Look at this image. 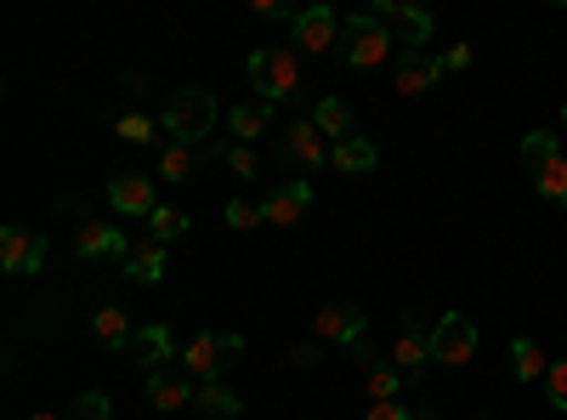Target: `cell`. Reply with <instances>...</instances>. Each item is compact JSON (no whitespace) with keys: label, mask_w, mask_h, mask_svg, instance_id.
<instances>
[{"label":"cell","mask_w":567,"mask_h":420,"mask_svg":"<svg viewBox=\"0 0 567 420\" xmlns=\"http://www.w3.org/2000/svg\"><path fill=\"white\" fill-rule=\"evenodd\" d=\"M312 125L329 136V143H347V136H352V109H347L341 98H323V103L312 109Z\"/></svg>","instance_id":"cell-21"},{"label":"cell","mask_w":567,"mask_h":420,"mask_svg":"<svg viewBox=\"0 0 567 420\" xmlns=\"http://www.w3.org/2000/svg\"><path fill=\"white\" fill-rule=\"evenodd\" d=\"M256 18H290L296 23V12L284 7V0H256Z\"/></svg>","instance_id":"cell-38"},{"label":"cell","mask_w":567,"mask_h":420,"mask_svg":"<svg viewBox=\"0 0 567 420\" xmlns=\"http://www.w3.org/2000/svg\"><path fill=\"white\" fill-rule=\"evenodd\" d=\"M545 398H550L556 414H567V358H556V363L545 369Z\"/></svg>","instance_id":"cell-31"},{"label":"cell","mask_w":567,"mask_h":420,"mask_svg":"<svg viewBox=\"0 0 567 420\" xmlns=\"http://www.w3.org/2000/svg\"><path fill=\"white\" fill-rule=\"evenodd\" d=\"M398 387H403V369H392V363H374L369 369V403H392Z\"/></svg>","instance_id":"cell-27"},{"label":"cell","mask_w":567,"mask_h":420,"mask_svg":"<svg viewBox=\"0 0 567 420\" xmlns=\"http://www.w3.org/2000/svg\"><path fill=\"white\" fill-rule=\"evenodd\" d=\"M363 420H414V414L392 398V403H369V409H363Z\"/></svg>","instance_id":"cell-35"},{"label":"cell","mask_w":567,"mask_h":420,"mask_svg":"<svg viewBox=\"0 0 567 420\" xmlns=\"http://www.w3.org/2000/svg\"><path fill=\"white\" fill-rule=\"evenodd\" d=\"M125 273L136 278V285H159V278H165V245H136L131 250V262H125Z\"/></svg>","instance_id":"cell-23"},{"label":"cell","mask_w":567,"mask_h":420,"mask_svg":"<svg viewBox=\"0 0 567 420\" xmlns=\"http://www.w3.org/2000/svg\"><path fill=\"white\" fill-rule=\"evenodd\" d=\"M159 176H165V182H187V176H194V148L171 143V148L159 154Z\"/></svg>","instance_id":"cell-28"},{"label":"cell","mask_w":567,"mask_h":420,"mask_svg":"<svg viewBox=\"0 0 567 420\" xmlns=\"http://www.w3.org/2000/svg\"><path fill=\"white\" fill-rule=\"evenodd\" d=\"M69 420H114V409H109V398L103 392H80V403H74V414Z\"/></svg>","instance_id":"cell-33"},{"label":"cell","mask_w":567,"mask_h":420,"mask_svg":"<svg viewBox=\"0 0 567 420\" xmlns=\"http://www.w3.org/2000/svg\"><path fill=\"white\" fill-rule=\"evenodd\" d=\"M363 330H369V318L358 313V307H323L318 318H312V341H341L347 352H358L363 358Z\"/></svg>","instance_id":"cell-7"},{"label":"cell","mask_w":567,"mask_h":420,"mask_svg":"<svg viewBox=\"0 0 567 420\" xmlns=\"http://www.w3.org/2000/svg\"><path fill=\"white\" fill-rule=\"evenodd\" d=\"M329 148H336V143H329V136H323L312 120L290 125V136H284V154H290V160H301L307 171H312V165H329Z\"/></svg>","instance_id":"cell-15"},{"label":"cell","mask_w":567,"mask_h":420,"mask_svg":"<svg viewBox=\"0 0 567 420\" xmlns=\"http://www.w3.org/2000/svg\"><path fill=\"white\" fill-rule=\"evenodd\" d=\"M159 125L171 131V143L199 148L205 136L216 131V98H210V91H199V85H182V91H171V103H165Z\"/></svg>","instance_id":"cell-1"},{"label":"cell","mask_w":567,"mask_h":420,"mask_svg":"<svg viewBox=\"0 0 567 420\" xmlns=\"http://www.w3.org/2000/svg\"><path fill=\"white\" fill-rule=\"evenodd\" d=\"M290 34H296V45H307V52H336L341 45V12L336 7H307V12H296Z\"/></svg>","instance_id":"cell-10"},{"label":"cell","mask_w":567,"mask_h":420,"mask_svg":"<svg viewBox=\"0 0 567 420\" xmlns=\"http://www.w3.org/2000/svg\"><path fill=\"white\" fill-rule=\"evenodd\" d=\"M392 363L403 369V381H414L425 363H432V330L414 318V313H403L398 318V336H392Z\"/></svg>","instance_id":"cell-6"},{"label":"cell","mask_w":567,"mask_h":420,"mask_svg":"<svg viewBox=\"0 0 567 420\" xmlns=\"http://www.w3.org/2000/svg\"><path fill=\"white\" fill-rule=\"evenodd\" d=\"M267 120H272V109H267V103H239V109L227 114L233 136H239L245 148H250V143H261V131H267Z\"/></svg>","instance_id":"cell-22"},{"label":"cell","mask_w":567,"mask_h":420,"mask_svg":"<svg viewBox=\"0 0 567 420\" xmlns=\"http://www.w3.org/2000/svg\"><path fill=\"white\" fill-rule=\"evenodd\" d=\"M148 227H154V245H171V239H182V233H187V216L171 211V205H159V211L148 216Z\"/></svg>","instance_id":"cell-29"},{"label":"cell","mask_w":567,"mask_h":420,"mask_svg":"<svg viewBox=\"0 0 567 420\" xmlns=\"http://www.w3.org/2000/svg\"><path fill=\"white\" fill-rule=\"evenodd\" d=\"M136 358H142V369H148V376H159V369L171 363V358H182L176 352V341H171V330H165V324H142V330H136Z\"/></svg>","instance_id":"cell-16"},{"label":"cell","mask_w":567,"mask_h":420,"mask_svg":"<svg viewBox=\"0 0 567 420\" xmlns=\"http://www.w3.org/2000/svg\"><path fill=\"white\" fill-rule=\"evenodd\" d=\"M40 267H45V239H40V233L0 227V273L23 278V273H40Z\"/></svg>","instance_id":"cell-8"},{"label":"cell","mask_w":567,"mask_h":420,"mask_svg":"<svg viewBox=\"0 0 567 420\" xmlns=\"http://www.w3.org/2000/svg\"><path fill=\"white\" fill-rule=\"evenodd\" d=\"M91 330H97V341H103L109 352H125V347L136 341V330H131V318H125L120 307H103L97 318H91Z\"/></svg>","instance_id":"cell-20"},{"label":"cell","mask_w":567,"mask_h":420,"mask_svg":"<svg viewBox=\"0 0 567 420\" xmlns=\"http://www.w3.org/2000/svg\"><path fill=\"white\" fill-rule=\"evenodd\" d=\"M74 250L85 262H131L136 245H125V227H109V222H80L74 227Z\"/></svg>","instance_id":"cell-9"},{"label":"cell","mask_w":567,"mask_h":420,"mask_svg":"<svg viewBox=\"0 0 567 420\" xmlns=\"http://www.w3.org/2000/svg\"><path fill=\"white\" fill-rule=\"evenodd\" d=\"M245 69H250V85L261 91L267 109L301 91V58H296V45H261V52H250Z\"/></svg>","instance_id":"cell-2"},{"label":"cell","mask_w":567,"mask_h":420,"mask_svg":"<svg viewBox=\"0 0 567 420\" xmlns=\"http://www.w3.org/2000/svg\"><path fill=\"white\" fill-rule=\"evenodd\" d=\"M471 358H477V324H471L465 313H443V318L432 324V363L460 369V363H471Z\"/></svg>","instance_id":"cell-4"},{"label":"cell","mask_w":567,"mask_h":420,"mask_svg":"<svg viewBox=\"0 0 567 420\" xmlns=\"http://www.w3.org/2000/svg\"><path fill=\"white\" fill-rule=\"evenodd\" d=\"M534 188H539V199L567 205V154H556V160L534 165Z\"/></svg>","instance_id":"cell-24"},{"label":"cell","mask_w":567,"mask_h":420,"mask_svg":"<svg viewBox=\"0 0 567 420\" xmlns=\"http://www.w3.org/2000/svg\"><path fill=\"white\" fill-rule=\"evenodd\" d=\"M29 420H63V414H52V409H34Z\"/></svg>","instance_id":"cell-40"},{"label":"cell","mask_w":567,"mask_h":420,"mask_svg":"<svg viewBox=\"0 0 567 420\" xmlns=\"http://www.w3.org/2000/svg\"><path fill=\"white\" fill-rule=\"evenodd\" d=\"M341 58L352 69H381L392 58V34L374 12H347L341 18Z\"/></svg>","instance_id":"cell-3"},{"label":"cell","mask_w":567,"mask_h":420,"mask_svg":"<svg viewBox=\"0 0 567 420\" xmlns=\"http://www.w3.org/2000/svg\"><path fill=\"white\" fill-rule=\"evenodd\" d=\"M194 409H205V414H221V420H233L245 403H239V392H227L221 381H199L194 387Z\"/></svg>","instance_id":"cell-25"},{"label":"cell","mask_w":567,"mask_h":420,"mask_svg":"<svg viewBox=\"0 0 567 420\" xmlns=\"http://www.w3.org/2000/svg\"><path fill=\"white\" fill-rule=\"evenodd\" d=\"M374 18H381L386 29H398L403 52H420V45L432 40V12H420V7H403V0H374Z\"/></svg>","instance_id":"cell-11"},{"label":"cell","mask_w":567,"mask_h":420,"mask_svg":"<svg viewBox=\"0 0 567 420\" xmlns=\"http://www.w3.org/2000/svg\"><path fill=\"white\" fill-rule=\"evenodd\" d=\"M233 352H245V341L239 336H216V330H205V336H194L182 347V369L194 381H216L221 376V358H233Z\"/></svg>","instance_id":"cell-5"},{"label":"cell","mask_w":567,"mask_h":420,"mask_svg":"<svg viewBox=\"0 0 567 420\" xmlns=\"http://www.w3.org/2000/svg\"><path fill=\"white\" fill-rule=\"evenodd\" d=\"M109 205L125 211V216H154V211H159L148 176H114V182H109Z\"/></svg>","instance_id":"cell-14"},{"label":"cell","mask_w":567,"mask_h":420,"mask_svg":"<svg viewBox=\"0 0 567 420\" xmlns=\"http://www.w3.org/2000/svg\"><path fill=\"white\" fill-rule=\"evenodd\" d=\"M114 136L142 148V143H154V120H148V114H120V120H114Z\"/></svg>","instance_id":"cell-30"},{"label":"cell","mask_w":567,"mask_h":420,"mask_svg":"<svg viewBox=\"0 0 567 420\" xmlns=\"http://www.w3.org/2000/svg\"><path fill=\"white\" fill-rule=\"evenodd\" d=\"M443 80V58L432 52H398V91L403 98H420V91H432Z\"/></svg>","instance_id":"cell-13"},{"label":"cell","mask_w":567,"mask_h":420,"mask_svg":"<svg viewBox=\"0 0 567 420\" xmlns=\"http://www.w3.org/2000/svg\"><path fill=\"white\" fill-rule=\"evenodd\" d=\"M318 363V341H301V347H290V369H312Z\"/></svg>","instance_id":"cell-36"},{"label":"cell","mask_w":567,"mask_h":420,"mask_svg":"<svg viewBox=\"0 0 567 420\" xmlns=\"http://www.w3.org/2000/svg\"><path fill=\"white\" fill-rule=\"evenodd\" d=\"M267 216H261V205H250V199H233L227 205V227H239V233H250V227H261Z\"/></svg>","instance_id":"cell-32"},{"label":"cell","mask_w":567,"mask_h":420,"mask_svg":"<svg viewBox=\"0 0 567 420\" xmlns=\"http://www.w3.org/2000/svg\"><path fill=\"white\" fill-rule=\"evenodd\" d=\"M556 154H561L556 131H539V125H534V131L523 136V165H528V171H534V165H545V160H556Z\"/></svg>","instance_id":"cell-26"},{"label":"cell","mask_w":567,"mask_h":420,"mask_svg":"<svg viewBox=\"0 0 567 420\" xmlns=\"http://www.w3.org/2000/svg\"><path fill=\"white\" fill-rule=\"evenodd\" d=\"M561 131H567V103H561Z\"/></svg>","instance_id":"cell-41"},{"label":"cell","mask_w":567,"mask_h":420,"mask_svg":"<svg viewBox=\"0 0 567 420\" xmlns=\"http://www.w3.org/2000/svg\"><path fill=\"white\" fill-rule=\"evenodd\" d=\"M414 420H443L437 409H414Z\"/></svg>","instance_id":"cell-39"},{"label":"cell","mask_w":567,"mask_h":420,"mask_svg":"<svg viewBox=\"0 0 567 420\" xmlns=\"http://www.w3.org/2000/svg\"><path fill=\"white\" fill-rule=\"evenodd\" d=\"M194 387L199 381H176V376H165V369H159V376H148V398H154V409H187V403H194Z\"/></svg>","instance_id":"cell-19"},{"label":"cell","mask_w":567,"mask_h":420,"mask_svg":"<svg viewBox=\"0 0 567 420\" xmlns=\"http://www.w3.org/2000/svg\"><path fill=\"white\" fill-rule=\"evenodd\" d=\"M307 211H312V182H284V188H272V194L261 199L267 227H296Z\"/></svg>","instance_id":"cell-12"},{"label":"cell","mask_w":567,"mask_h":420,"mask_svg":"<svg viewBox=\"0 0 567 420\" xmlns=\"http://www.w3.org/2000/svg\"><path fill=\"white\" fill-rule=\"evenodd\" d=\"M221 160H227V171H233V176H256V148H245V143H227V148H221Z\"/></svg>","instance_id":"cell-34"},{"label":"cell","mask_w":567,"mask_h":420,"mask_svg":"<svg viewBox=\"0 0 567 420\" xmlns=\"http://www.w3.org/2000/svg\"><path fill=\"white\" fill-rule=\"evenodd\" d=\"M329 165H336V171H347V176H363V171H374V165H381V148H374L369 136H347V143H336V148H329Z\"/></svg>","instance_id":"cell-17"},{"label":"cell","mask_w":567,"mask_h":420,"mask_svg":"<svg viewBox=\"0 0 567 420\" xmlns=\"http://www.w3.org/2000/svg\"><path fill=\"white\" fill-rule=\"evenodd\" d=\"M443 69H449V74L471 69V45H449V52H443Z\"/></svg>","instance_id":"cell-37"},{"label":"cell","mask_w":567,"mask_h":420,"mask_svg":"<svg viewBox=\"0 0 567 420\" xmlns=\"http://www.w3.org/2000/svg\"><path fill=\"white\" fill-rule=\"evenodd\" d=\"M511 369H516V381H523V387H534V381H545V369H550V358L539 352V341H528V336H516V341H511Z\"/></svg>","instance_id":"cell-18"}]
</instances>
